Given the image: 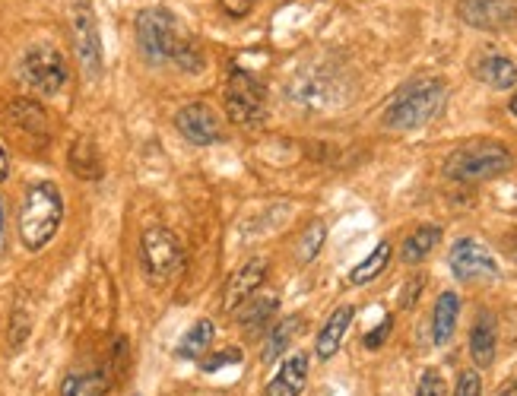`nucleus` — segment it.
Returning a JSON list of instances; mask_svg holds the SVG:
<instances>
[{
	"label": "nucleus",
	"instance_id": "obj_1",
	"mask_svg": "<svg viewBox=\"0 0 517 396\" xmlns=\"http://www.w3.org/2000/svg\"><path fill=\"white\" fill-rule=\"evenodd\" d=\"M137 48L150 64H175L184 73H197L207 64V51L194 35L181 26V20L165 7H146L137 13Z\"/></svg>",
	"mask_w": 517,
	"mask_h": 396
},
{
	"label": "nucleus",
	"instance_id": "obj_2",
	"mask_svg": "<svg viewBox=\"0 0 517 396\" xmlns=\"http://www.w3.org/2000/svg\"><path fill=\"white\" fill-rule=\"evenodd\" d=\"M445 102H448V83L441 77L413 80V83H406L391 102H387L381 124L387 130H397V134L419 130L441 115Z\"/></svg>",
	"mask_w": 517,
	"mask_h": 396
},
{
	"label": "nucleus",
	"instance_id": "obj_3",
	"mask_svg": "<svg viewBox=\"0 0 517 396\" xmlns=\"http://www.w3.org/2000/svg\"><path fill=\"white\" fill-rule=\"evenodd\" d=\"M64 222V197L58 184L51 181H35L26 187L23 206H20V241L26 251H42L58 235Z\"/></svg>",
	"mask_w": 517,
	"mask_h": 396
},
{
	"label": "nucleus",
	"instance_id": "obj_4",
	"mask_svg": "<svg viewBox=\"0 0 517 396\" xmlns=\"http://www.w3.org/2000/svg\"><path fill=\"white\" fill-rule=\"evenodd\" d=\"M511 165H514V159L502 143L470 140L464 146H457L454 153L445 159V175L451 181L479 184V181H492L498 175H505Z\"/></svg>",
	"mask_w": 517,
	"mask_h": 396
},
{
	"label": "nucleus",
	"instance_id": "obj_5",
	"mask_svg": "<svg viewBox=\"0 0 517 396\" xmlns=\"http://www.w3.org/2000/svg\"><path fill=\"white\" fill-rule=\"evenodd\" d=\"M20 80L39 96H58L67 86V58L51 42H35L20 58Z\"/></svg>",
	"mask_w": 517,
	"mask_h": 396
},
{
	"label": "nucleus",
	"instance_id": "obj_6",
	"mask_svg": "<svg viewBox=\"0 0 517 396\" xmlns=\"http://www.w3.org/2000/svg\"><path fill=\"white\" fill-rule=\"evenodd\" d=\"M226 115L238 127H257L267 115V89L254 73L235 67L226 83Z\"/></svg>",
	"mask_w": 517,
	"mask_h": 396
},
{
	"label": "nucleus",
	"instance_id": "obj_7",
	"mask_svg": "<svg viewBox=\"0 0 517 396\" xmlns=\"http://www.w3.org/2000/svg\"><path fill=\"white\" fill-rule=\"evenodd\" d=\"M140 267L153 286H165L181 267V241L175 232L153 225L140 238Z\"/></svg>",
	"mask_w": 517,
	"mask_h": 396
},
{
	"label": "nucleus",
	"instance_id": "obj_8",
	"mask_svg": "<svg viewBox=\"0 0 517 396\" xmlns=\"http://www.w3.org/2000/svg\"><path fill=\"white\" fill-rule=\"evenodd\" d=\"M448 267H451L457 282H486V279L502 276L495 257L489 254V248L486 244H479L476 238H460L451 244Z\"/></svg>",
	"mask_w": 517,
	"mask_h": 396
},
{
	"label": "nucleus",
	"instance_id": "obj_9",
	"mask_svg": "<svg viewBox=\"0 0 517 396\" xmlns=\"http://www.w3.org/2000/svg\"><path fill=\"white\" fill-rule=\"evenodd\" d=\"M457 16L473 29L502 32L517 23V0H457Z\"/></svg>",
	"mask_w": 517,
	"mask_h": 396
},
{
	"label": "nucleus",
	"instance_id": "obj_10",
	"mask_svg": "<svg viewBox=\"0 0 517 396\" xmlns=\"http://www.w3.org/2000/svg\"><path fill=\"white\" fill-rule=\"evenodd\" d=\"M73 48H77V58L86 70V77H99L102 73V42H99L96 13H92L89 4L73 7Z\"/></svg>",
	"mask_w": 517,
	"mask_h": 396
},
{
	"label": "nucleus",
	"instance_id": "obj_11",
	"mask_svg": "<svg viewBox=\"0 0 517 396\" xmlns=\"http://www.w3.org/2000/svg\"><path fill=\"white\" fill-rule=\"evenodd\" d=\"M175 127L178 134L194 143V146H216L223 143V127H219V118L210 105L203 102H191L175 111Z\"/></svg>",
	"mask_w": 517,
	"mask_h": 396
},
{
	"label": "nucleus",
	"instance_id": "obj_12",
	"mask_svg": "<svg viewBox=\"0 0 517 396\" xmlns=\"http://www.w3.org/2000/svg\"><path fill=\"white\" fill-rule=\"evenodd\" d=\"M264 279H267V260L264 257H251L245 260L242 267L235 270V276L229 279V286H226V298H223V311H235L242 301H248L257 289L264 286Z\"/></svg>",
	"mask_w": 517,
	"mask_h": 396
},
{
	"label": "nucleus",
	"instance_id": "obj_13",
	"mask_svg": "<svg viewBox=\"0 0 517 396\" xmlns=\"http://www.w3.org/2000/svg\"><path fill=\"white\" fill-rule=\"evenodd\" d=\"M308 384V355L292 352L286 355V362L280 365L273 381L264 387V396H302Z\"/></svg>",
	"mask_w": 517,
	"mask_h": 396
},
{
	"label": "nucleus",
	"instance_id": "obj_14",
	"mask_svg": "<svg viewBox=\"0 0 517 396\" xmlns=\"http://www.w3.org/2000/svg\"><path fill=\"white\" fill-rule=\"evenodd\" d=\"M353 317H356V308H353V305H340L334 314H330V317L324 320V327H321V333H318V346H315V352H318L321 362H327V358H334V355L340 352L343 336H346L349 324H353Z\"/></svg>",
	"mask_w": 517,
	"mask_h": 396
},
{
	"label": "nucleus",
	"instance_id": "obj_15",
	"mask_svg": "<svg viewBox=\"0 0 517 396\" xmlns=\"http://www.w3.org/2000/svg\"><path fill=\"white\" fill-rule=\"evenodd\" d=\"M498 352V330H495V317L483 311L476 317V324L470 330V358L476 368H492Z\"/></svg>",
	"mask_w": 517,
	"mask_h": 396
},
{
	"label": "nucleus",
	"instance_id": "obj_16",
	"mask_svg": "<svg viewBox=\"0 0 517 396\" xmlns=\"http://www.w3.org/2000/svg\"><path fill=\"white\" fill-rule=\"evenodd\" d=\"M473 77L492 89H514L517 86V64L505 54H483L473 64Z\"/></svg>",
	"mask_w": 517,
	"mask_h": 396
},
{
	"label": "nucleus",
	"instance_id": "obj_17",
	"mask_svg": "<svg viewBox=\"0 0 517 396\" xmlns=\"http://www.w3.org/2000/svg\"><path fill=\"white\" fill-rule=\"evenodd\" d=\"M457 317H460V295L457 292H441L432 311V343L435 346H448L457 330Z\"/></svg>",
	"mask_w": 517,
	"mask_h": 396
},
{
	"label": "nucleus",
	"instance_id": "obj_18",
	"mask_svg": "<svg viewBox=\"0 0 517 396\" xmlns=\"http://www.w3.org/2000/svg\"><path fill=\"white\" fill-rule=\"evenodd\" d=\"M7 115L16 127H23L26 134H32L35 140H48L51 137V124H48V115L39 102L32 99H13L7 105Z\"/></svg>",
	"mask_w": 517,
	"mask_h": 396
},
{
	"label": "nucleus",
	"instance_id": "obj_19",
	"mask_svg": "<svg viewBox=\"0 0 517 396\" xmlns=\"http://www.w3.org/2000/svg\"><path fill=\"white\" fill-rule=\"evenodd\" d=\"M280 308V295H251L248 301H242L232 314L242 327H251V330H261V327H270V317Z\"/></svg>",
	"mask_w": 517,
	"mask_h": 396
},
{
	"label": "nucleus",
	"instance_id": "obj_20",
	"mask_svg": "<svg viewBox=\"0 0 517 396\" xmlns=\"http://www.w3.org/2000/svg\"><path fill=\"white\" fill-rule=\"evenodd\" d=\"M213 339H216V327L213 320L200 317L191 324V330L181 336L178 343V358H188V362H197V358H203L210 349H213Z\"/></svg>",
	"mask_w": 517,
	"mask_h": 396
},
{
	"label": "nucleus",
	"instance_id": "obj_21",
	"mask_svg": "<svg viewBox=\"0 0 517 396\" xmlns=\"http://www.w3.org/2000/svg\"><path fill=\"white\" fill-rule=\"evenodd\" d=\"M438 244H441V229H438V225H419V229L403 241L400 257H403V263L416 267V263L426 260L438 248Z\"/></svg>",
	"mask_w": 517,
	"mask_h": 396
},
{
	"label": "nucleus",
	"instance_id": "obj_22",
	"mask_svg": "<svg viewBox=\"0 0 517 396\" xmlns=\"http://www.w3.org/2000/svg\"><path fill=\"white\" fill-rule=\"evenodd\" d=\"M108 374L102 368L96 371H70L61 381V396H105Z\"/></svg>",
	"mask_w": 517,
	"mask_h": 396
},
{
	"label": "nucleus",
	"instance_id": "obj_23",
	"mask_svg": "<svg viewBox=\"0 0 517 396\" xmlns=\"http://www.w3.org/2000/svg\"><path fill=\"white\" fill-rule=\"evenodd\" d=\"M299 330H302V317H286V320H280V324H273V327H270V336H267V346H264V352H261L264 362L273 365L276 358H280V355L295 343V336H299Z\"/></svg>",
	"mask_w": 517,
	"mask_h": 396
},
{
	"label": "nucleus",
	"instance_id": "obj_24",
	"mask_svg": "<svg viewBox=\"0 0 517 396\" xmlns=\"http://www.w3.org/2000/svg\"><path fill=\"white\" fill-rule=\"evenodd\" d=\"M67 162H70L73 175H77V178H86V181L102 178V159H99L96 146H92L89 140H77V143H73Z\"/></svg>",
	"mask_w": 517,
	"mask_h": 396
},
{
	"label": "nucleus",
	"instance_id": "obj_25",
	"mask_svg": "<svg viewBox=\"0 0 517 396\" xmlns=\"http://www.w3.org/2000/svg\"><path fill=\"white\" fill-rule=\"evenodd\" d=\"M391 254L394 251H391V244H387V241L375 244V251L368 254L353 273H349V282H353V286H368V282L378 279L387 270V263H391Z\"/></svg>",
	"mask_w": 517,
	"mask_h": 396
},
{
	"label": "nucleus",
	"instance_id": "obj_26",
	"mask_svg": "<svg viewBox=\"0 0 517 396\" xmlns=\"http://www.w3.org/2000/svg\"><path fill=\"white\" fill-rule=\"evenodd\" d=\"M324 238H327V225H324V219H315L308 225V229L302 232V238H299V244H295V254H299V260L302 263H311L318 254H321V248H324Z\"/></svg>",
	"mask_w": 517,
	"mask_h": 396
},
{
	"label": "nucleus",
	"instance_id": "obj_27",
	"mask_svg": "<svg viewBox=\"0 0 517 396\" xmlns=\"http://www.w3.org/2000/svg\"><path fill=\"white\" fill-rule=\"evenodd\" d=\"M448 387H445V377H441L438 368H426L416 384V396H445Z\"/></svg>",
	"mask_w": 517,
	"mask_h": 396
},
{
	"label": "nucleus",
	"instance_id": "obj_28",
	"mask_svg": "<svg viewBox=\"0 0 517 396\" xmlns=\"http://www.w3.org/2000/svg\"><path fill=\"white\" fill-rule=\"evenodd\" d=\"M454 396H483V377H479V371H473V368L460 371Z\"/></svg>",
	"mask_w": 517,
	"mask_h": 396
},
{
	"label": "nucleus",
	"instance_id": "obj_29",
	"mask_svg": "<svg viewBox=\"0 0 517 396\" xmlns=\"http://www.w3.org/2000/svg\"><path fill=\"white\" fill-rule=\"evenodd\" d=\"M426 289V276H413L410 282L403 286V298H400V308H413L419 301V292Z\"/></svg>",
	"mask_w": 517,
	"mask_h": 396
},
{
	"label": "nucleus",
	"instance_id": "obj_30",
	"mask_svg": "<svg viewBox=\"0 0 517 396\" xmlns=\"http://www.w3.org/2000/svg\"><path fill=\"white\" fill-rule=\"evenodd\" d=\"M391 327H394V324H391V317H384L381 324L365 336V349H381V346H384V339L391 336Z\"/></svg>",
	"mask_w": 517,
	"mask_h": 396
},
{
	"label": "nucleus",
	"instance_id": "obj_31",
	"mask_svg": "<svg viewBox=\"0 0 517 396\" xmlns=\"http://www.w3.org/2000/svg\"><path fill=\"white\" fill-rule=\"evenodd\" d=\"M219 4H223V10H226L229 16H235V20H245V16L254 10L257 0H219Z\"/></svg>",
	"mask_w": 517,
	"mask_h": 396
},
{
	"label": "nucleus",
	"instance_id": "obj_32",
	"mask_svg": "<svg viewBox=\"0 0 517 396\" xmlns=\"http://www.w3.org/2000/svg\"><path fill=\"white\" fill-rule=\"evenodd\" d=\"M229 362H242V352L238 349H229L223 355H213V358H203V371H216V368H223Z\"/></svg>",
	"mask_w": 517,
	"mask_h": 396
},
{
	"label": "nucleus",
	"instance_id": "obj_33",
	"mask_svg": "<svg viewBox=\"0 0 517 396\" xmlns=\"http://www.w3.org/2000/svg\"><path fill=\"white\" fill-rule=\"evenodd\" d=\"M7 175H10V159L4 153V146H0V181H7Z\"/></svg>",
	"mask_w": 517,
	"mask_h": 396
},
{
	"label": "nucleus",
	"instance_id": "obj_34",
	"mask_svg": "<svg viewBox=\"0 0 517 396\" xmlns=\"http://www.w3.org/2000/svg\"><path fill=\"white\" fill-rule=\"evenodd\" d=\"M498 396H517V381H508L502 390H498Z\"/></svg>",
	"mask_w": 517,
	"mask_h": 396
},
{
	"label": "nucleus",
	"instance_id": "obj_35",
	"mask_svg": "<svg viewBox=\"0 0 517 396\" xmlns=\"http://www.w3.org/2000/svg\"><path fill=\"white\" fill-rule=\"evenodd\" d=\"M505 248L511 251V257L517 260V235H508V244H505Z\"/></svg>",
	"mask_w": 517,
	"mask_h": 396
},
{
	"label": "nucleus",
	"instance_id": "obj_36",
	"mask_svg": "<svg viewBox=\"0 0 517 396\" xmlns=\"http://www.w3.org/2000/svg\"><path fill=\"white\" fill-rule=\"evenodd\" d=\"M508 108H511V115L517 118V92H514V96H511V105H508Z\"/></svg>",
	"mask_w": 517,
	"mask_h": 396
},
{
	"label": "nucleus",
	"instance_id": "obj_37",
	"mask_svg": "<svg viewBox=\"0 0 517 396\" xmlns=\"http://www.w3.org/2000/svg\"><path fill=\"white\" fill-rule=\"evenodd\" d=\"M0 238H4V206H0Z\"/></svg>",
	"mask_w": 517,
	"mask_h": 396
}]
</instances>
